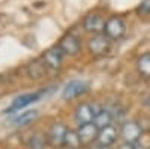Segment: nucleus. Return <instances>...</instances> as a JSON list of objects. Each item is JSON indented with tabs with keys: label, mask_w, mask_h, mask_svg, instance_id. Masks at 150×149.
Segmentation results:
<instances>
[{
	"label": "nucleus",
	"mask_w": 150,
	"mask_h": 149,
	"mask_svg": "<svg viewBox=\"0 0 150 149\" xmlns=\"http://www.w3.org/2000/svg\"><path fill=\"white\" fill-rule=\"evenodd\" d=\"M63 51L60 50L59 45H54V47H50L48 50H45V53L42 54V60H44V63L48 69H51V71H57L60 69L62 66V62H63Z\"/></svg>",
	"instance_id": "nucleus-4"
},
{
	"label": "nucleus",
	"mask_w": 150,
	"mask_h": 149,
	"mask_svg": "<svg viewBox=\"0 0 150 149\" xmlns=\"http://www.w3.org/2000/svg\"><path fill=\"white\" fill-rule=\"evenodd\" d=\"M39 116L36 110H27V111H23L21 115H18L15 119H14V127H26V125H30L32 122H35Z\"/></svg>",
	"instance_id": "nucleus-15"
},
{
	"label": "nucleus",
	"mask_w": 150,
	"mask_h": 149,
	"mask_svg": "<svg viewBox=\"0 0 150 149\" xmlns=\"http://www.w3.org/2000/svg\"><path fill=\"white\" fill-rule=\"evenodd\" d=\"M59 47H60L62 51H63V54H66V56H77L80 53L81 44H80V39L77 38V36L69 33V35H65L63 38L60 39Z\"/></svg>",
	"instance_id": "nucleus-9"
},
{
	"label": "nucleus",
	"mask_w": 150,
	"mask_h": 149,
	"mask_svg": "<svg viewBox=\"0 0 150 149\" xmlns=\"http://www.w3.org/2000/svg\"><path fill=\"white\" fill-rule=\"evenodd\" d=\"M45 95H47L45 89L36 91V92H29V93H23V95L17 96L14 101H12V104L5 110V113H15V111H21L23 108H26L27 106H30L33 103H38Z\"/></svg>",
	"instance_id": "nucleus-1"
},
{
	"label": "nucleus",
	"mask_w": 150,
	"mask_h": 149,
	"mask_svg": "<svg viewBox=\"0 0 150 149\" xmlns=\"http://www.w3.org/2000/svg\"><path fill=\"white\" fill-rule=\"evenodd\" d=\"M126 32V26L120 17H110L105 21V27H104V35L111 41H117Z\"/></svg>",
	"instance_id": "nucleus-2"
},
{
	"label": "nucleus",
	"mask_w": 150,
	"mask_h": 149,
	"mask_svg": "<svg viewBox=\"0 0 150 149\" xmlns=\"http://www.w3.org/2000/svg\"><path fill=\"white\" fill-rule=\"evenodd\" d=\"M137 69H138L140 76L144 78H150V53H144L137 60Z\"/></svg>",
	"instance_id": "nucleus-17"
},
{
	"label": "nucleus",
	"mask_w": 150,
	"mask_h": 149,
	"mask_svg": "<svg viewBox=\"0 0 150 149\" xmlns=\"http://www.w3.org/2000/svg\"><path fill=\"white\" fill-rule=\"evenodd\" d=\"M63 148H66V149H81V148H83L81 140H80V137H78V133H77V131L68 130V133H66V135H65Z\"/></svg>",
	"instance_id": "nucleus-18"
},
{
	"label": "nucleus",
	"mask_w": 150,
	"mask_h": 149,
	"mask_svg": "<svg viewBox=\"0 0 150 149\" xmlns=\"http://www.w3.org/2000/svg\"><path fill=\"white\" fill-rule=\"evenodd\" d=\"M78 137L81 140V145L83 146H90L92 143H95L98 140V134H99V130L98 127L95 125L93 122L90 123H84V125H80L78 130Z\"/></svg>",
	"instance_id": "nucleus-8"
},
{
	"label": "nucleus",
	"mask_w": 150,
	"mask_h": 149,
	"mask_svg": "<svg viewBox=\"0 0 150 149\" xmlns=\"http://www.w3.org/2000/svg\"><path fill=\"white\" fill-rule=\"evenodd\" d=\"M47 66L44 63V60L42 59H35L32 60L30 63L26 66V72H27V76L33 80H38V78H42L44 77V74L47 72Z\"/></svg>",
	"instance_id": "nucleus-13"
},
{
	"label": "nucleus",
	"mask_w": 150,
	"mask_h": 149,
	"mask_svg": "<svg viewBox=\"0 0 150 149\" xmlns=\"http://www.w3.org/2000/svg\"><path fill=\"white\" fill-rule=\"evenodd\" d=\"M112 122V113L107 108H99L96 113H95V118H93V123L98 127V130H102L105 127H110Z\"/></svg>",
	"instance_id": "nucleus-14"
},
{
	"label": "nucleus",
	"mask_w": 150,
	"mask_h": 149,
	"mask_svg": "<svg viewBox=\"0 0 150 149\" xmlns=\"http://www.w3.org/2000/svg\"><path fill=\"white\" fill-rule=\"evenodd\" d=\"M138 11L143 12V14H147V12H150V0H146V2H143V5L140 6Z\"/></svg>",
	"instance_id": "nucleus-20"
},
{
	"label": "nucleus",
	"mask_w": 150,
	"mask_h": 149,
	"mask_svg": "<svg viewBox=\"0 0 150 149\" xmlns=\"http://www.w3.org/2000/svg\"><path fill=\"white\" fill-rule=\"evenodd\" d=\"M84 30L86 32H90L93 35L98 33H104V27H105V20L101 14H90L84 18Z\"/></svg>",
	"instance_id": "nucleus-10"
},
{
	"label": "nucleus",
	"mask_w": 150,
	"mask_h": 149,
	"mask_svg": "<svg viewBox=\"0 0 150 149\" xmlns=\"http://www.w3.org/2000/svg\"><path fill=\"white\" fill-rule=\"evenodd\" d=\"M87 89H89V86H87L86 81H83V80H71L69 83H66V86L63 88V91H62V98L66 99V101L68 99H74V98L86 93Z\"/></svg>",
	"instance_id": "nucleus-7"
},
{
	"label": "nucleus",
	"mask_w": 150,
	"mask_h": 149,
	"mask_svg": "<svg viewBox=\"0 0 150 149\" xmlns=\"http://www.w3.org/2000/svg\"><path fill=\"white\" fill-rule=\"evenodd\" d=\"M117 137H119L117 130H116L114 127H112V125H110V127H105V128H102V130H99V134H98V140H96V143L105 149V148L111 146L112 143H116Z\"/></svg>",
	"instance_id": "nucleus-12"
},
{
	"label": "nucleus",
	"mask_w": 150,
	"mask_h": 149,
	"mask_svg": "<svg viewBox=\"0 0 150 149\" xmlns=\"http://www.w3.org/2000/svg\"><path fill=\"white\" fill-rule=\"evenodd\" d=\"M75 122L78 125H84V123H90L93 122V118H95V110H93V106L89 104V103H81L77 106L75 108Z\"/></svg>",
	"instance_id": "nucleus-11"
},
{
	"label": "nucleus",
	"mask_w": 150,
	"mask_h": 149,
	"mask_svg": "<svg viewBox=\"0 0 150 149\" xmlns=\"http://www.w3.org/2000/svg\"><path fill=\"white\" fill-rule=\"evenodd\" d=\"M0 84H2V76H0Z\"/></svg>",
	"instance_id": "nucleus-23"
},
{
	"label": "nucleus",
	"mask_w": 150,
	"mask_h": 149,
	"mask_svg": "<svg viewBox=\"0 0 150 149\" xmlns=\"http://www.w3.org/2000/svg\"><path fill=\"white\" fill-rule=\"evenodd\" d=\"M144 104H146V106H147V107L150 108V95H149V96L146 98V101H144Z\"/></svg>",
	"instance_id": "nucleus-21"
},
{
	"label": "nucleus",
	"mask_w": 150,
	"mask_h": 149,
	"mask_svg": "<svg viewBox=\"0 0 150 149\" xmlns=\"http://www.w3.org/2000/svg\"><path fill=\"white\" fill-rule=\"evenodd\" d=\"M120 135H122L123 142H126V143H138V140L143 135V130L138 122L128 120L123 123V127L120 130Z\"/></svg>",
	"instance_id": "nucleus-6"
},
{
	"label": "nucleus",
	"mask_w": 150,
	"mask_h": 149,
	"mask_svg": "<svg viewBox=\"0 0 150 149\" xmlns=\"http://www.w3.org/2000/svg\"><path fill=\"white\" fill-rule=\"evenodd\" d=\"M117 149H138V145H137V143H126V142H123Z\"/></svg>",
	"instance_id": "nucleus-19"
},
{
	"label": "nucleus",
	"mask_w": 150,
	"mask_h": 149,
	"mask_svg": "<svg viewBox=\"0 0 150 149\" xmlns=\"http://www.w3.org/2000/svg\"><path fill=\"white\" fill-rule=\"evenodd\" d=\"M66 133H68V128H66L65 123H62V122L53 123L50 131H48V134H47L48 145L51 148H63Z\"/></svg>",
	"instance_id": "nucleus-5"
},
{
	"label": "nucleus",
	"mask_w": 150,
	"mask_h": 149,
	"mask_svg": "<svg viewBox=\"0 0 150 149\" xmlns=\"http://www.w3.org/2000/svg\"><path fill=\"white\" fill-rule=\"evenodd\" d=\"M110 44H111L110 38H107L104 33H98L89 39L87 47H89V51L93 56H105L110 51Z\"/></svg>",
	"instance_id": "nucleus-3"
},
{
	"label": "nucleus",
	"mask_w": 150,
	"mask_h": 149,
	"mask_svg": "<svg viewBox=\"0 0 150 149\" xmlns=\"http://www.w3.org/2000/svg\"><path fill=\"white\" fill-rule=\"evenodd\" d=\"M89 149H104L102 146H99V145H93V146H90Z\"/></svg>",
	"instance_id": "nucleus-22"
},
{
	"label": "nucleus",
	"mask_w": 150,
	"mask_h": 149,
	"mask_svg": "<svg viewBox=\"0 0 150 149\" xmlns=\"http://www.w3.org/2000/svg\"><path fill=\"white\" fill-rule=\"evenodd\" d=\"M27 146L30 149H44L48 145L47 135H44L42 133H32L30 137H27Z\"/></svg>",
	"instance_id": "nucleus-16"
}]
</instances>
